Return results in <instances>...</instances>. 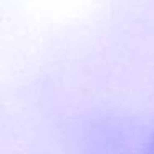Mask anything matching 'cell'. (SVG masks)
I'll use <instances>...</instances> for the list:
<instances>
[{
	"label": "cell",
	"mask_w": 154,
	"mask_h": 154,
	"mask_svg": "<svg viewBox=\"0 0 154 154\" xmlns=\"http://www.w3.org/2000/svg\"><path fill=\"white\" fill-rule=\"evenodd\" d=\"M146 154H154V136L151 137L149 144H147V151H146Z\"/></svg>",
	"instance_id": "6da1fadb"
}]
</instances>
